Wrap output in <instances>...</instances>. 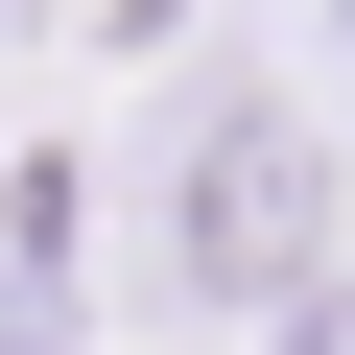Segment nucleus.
Segmentation results:
<instances>
[{
    "mask_svg": "<svg viewBox=\"0 0 355 355\" xmlns=\"http://www.w3.org/2000/svg\"><path fill=\"white\" fill-rule=\"evenodd\" d=\"M166 284H190L214 331H261V308L331 284V142L261 71H190V119H166Z\"/></svg>",
    "mask_w": 355,
    "mask_h": 355,
    "instance_id": "1",
    "label": "nucleus"
}]
</instances>
